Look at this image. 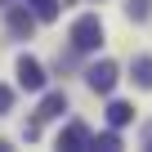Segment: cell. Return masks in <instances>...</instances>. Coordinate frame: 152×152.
Returning a JSON list of instances; mask_svg holds the SVG:
<instances>
[{"mask_svg": "<svg viewBox=\"0 0 152 152\" xmlns=\"http://www.w3.org/2000/svg\"><path fill=\"white\" fill-rule=\"evenodd\" d=\"M72 45L85 49V54L103 45V23H99V14H81V18L72 23Z\"/></svg>", "mask_w": 152, "mask_h": 152, "instance_id": "1", "label": "cell"}, {"mask_svg": "<svg viewBox=\"0 0 152 152\" xmlns=\"http://www.w3.org/2000/svg\"><path fill=\"white\" fill-rule=\"evenodd\" d=\"M85 81H90V90H94V94H112V85H116V63H112V58L94 63V67L85 72Z\"/></svg>", "mask_w": 152, "mask_h": 152, "instance_id": "2", "label": "cell"}, {"mask_svg": "<svg viewBox=\"0 0 152 152\" xmlns=\"http://www.w3.org/2000/svg\"><path fill=\"white\" fill-rule=\"evenodd\" d=\"M18 85H23V90H31V94H36V90H45V72H40V63H36V58H18Z\"/></svg>", "mask_w": 152, "mask_h": 152, "instance_id": "3", "label": "cell"}, {"mask_svg": "<svg viewBox=\"0 0 152 152\" xmlns=\"http://www.w3.org/2000/svg\"><path fill=\"white\" fill-rule=\"evenodd\" d=\"M5 23H9V31H14V36H31V27H36V14H31V9H23V5H9Z\"/></svg>", "mask_w": 152, "mask_h": 152, "instance_id": "4", "label": "cell"}, {"mask_svg": "<svg viewBox=\"0 0 152 152\" xmlns=\"http://www.w3.org/2000/svg\"><path fill=\"white\" fill-rule=\"evenodd\" d=\"M58 148H67V152H85L90 148V130L76 121V125H67L63 134H58Z\"/></svg>", "mask_w": 152, "mask_h": 152, "instance_id": "5", "label": "cell"}, {"mask_svg": "<svg viewBox=\"0 0 152 152\" xmlns=\"http://www.w3.org/2000/svg\"><path fill=\"white\" fill-rule=\"evenodd\" d=\"M63 107H67V94H63V90H54V94H45V103H40L36 121H49V116H58Z\"/></svg>", "mask_w": 152, "mask_h": 152, "instance_id": "6", "label": "cell"}, {"mask_svg": "<svg viewBox=\"0 0 152 152\" xmlns=\"http://www.w3.org/2000/svg\"><path fill=\"white\" fill-rule=\"evenodd\" d=\"M107 121L121 130V125H130V121H134V107H130V103H112V107H107Z\"/></svg>", "mask_w": 152, "mask_h": 152, "instance_id": "7", "label": "cell"}, {"mask_svg": "<svg viewBox=\"0 0 152 152\" xmlns=\"http://www.w3.org/2000/svg\"><path fill=\"white\" fill-rule=\"evenodd\" d=\"M31 14H36L40 23H54V18H58V0H31Z\"/></svg>", "mask_w": 152, "mask_h": 152, "instance_id": "8", "label": "cell"}, {"mask_svg": "<svg viewBox=\"0 0 152 152\" xmlns=\"http://www.w3.org/2000/svg\"><path fill=\"white\" fill-rule=\"evenodd\" d=\"M134 81L143 90H152V58H134Z\"/></svg>", "mask_w": 152, "mask_h": 152, "instance_id": "9", "label": "cell"}, {"mask_svg": "<svg viewBox=\"0 0 152 152\" xmlns=\"http://www.w3.org/2000/svg\"><path fill=\"white\" fill-rule=\"evenodd\" d=\"M90 148H107V152H112V148H121V134H116V130H107V134L90 139Z\"/></svg>", "mask_w": 152, "mask_h": 152, "instance_id": "10", "label": "cell"}, {"mask_svg": "<svg viewBox=\"0 0 152 152\" xmlns=\"http://www.w3.org/2000/svg\"><path fill=\"white\" fill-rule=\"evenodd\" d=\"M148 9H152V0H125V14L130 18H148Z\"/></svg>", "mask_w": 152, "mask_h": 152, "instance_id": "11", "label": "cell"}, {"mask_svg": "<svg viewBox=\"0 0 152 152\" xmlns=\"http://www.w3.org/2000/svg\"><path fill=\"white\" fill-rule=\"evenodd\" d=\"M9 107H14V94H9V90H5V85H0V116H5V112H9Z\"/></svg>", "mask_w": 152, "mask_h": 152, "instance_id": "12", "label": "cell"}]
</instances>
